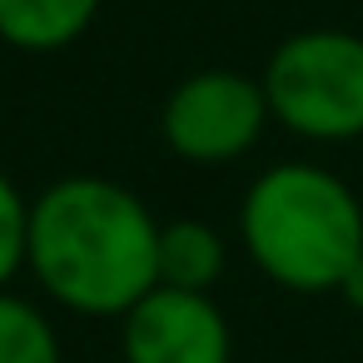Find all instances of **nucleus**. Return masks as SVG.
Wrapping results in <instances>:
<instances>
[{
  "label": "nucleus",
  "mask_w": 363,
  "mask_h": 363,
  "mask_svg": "<svg viewBox=\"0 0 363 363\" xmlns=\"http://www.w3.org/2000/svg\"><path fill=\"white\" fill-rule=\"evenodd\" d=\"M26 269L70 313L125 318L160 284V219L105 174H65L30 199Z\"/></svg>",
  "instance_id": "1"
},
{
  "label": "nucleus",
  "mask_w": 363,
  "mask_h": 363,
  "mask_svg": "<svg viewBox=\"0 0 363 363\" xmlns=\"http://www.w3.org/2000/svg\"><path fill=\"white\" fill-rule=\"evenodd\" d=\"M244 254L264 279L294 294H338L363 254V204L323 164H274L239 204Z\"/></svg>",
  "instance_id": "2"
},
{
  "label": "nucleus",
  "mask_w": 363,
  "mask_h": 363,
  "mask_svg": "<svg viewBox=\"0 0 363 363\" xmlns=\"http://www.w3.org/2000/svg\"><path fill=\"white\" fill-rule=\"evenodd\" d=\"M269 115L298 140L338 145L363 135V35L294 30L259 75Z\"/></svg>",
  "instance_id": "3"
},
{
  "label": "nucleus",
  "mask_w": 363,
  "mask_h": 363,
  "mask_svg": "<svg viewBox=\"0 0 363 363\" xmlns=\"http://www.w3.org/2000/svg\"><path fill=\"white\" fill-rule=\"evenodd\" d=\"M269 120L259 80L239 70H199L169 90L160 135L184 164H229L259 145Z\"/></svg>",
  "instance_id": "4"
},
{
  "label": "nucleus",
  "mask_w": 363,
  "mask_h": 363,
  "mask_svg": "<svg viewBox=\"0 0 363 363\" xmlns=\"http://www.w3.org/2000/svg\"><path fill=\"white\" fill-rule=\"evenodd\" d=\"M125 363H234L229 318L209 294L155 284L120 318Z\"/></svg>",
  "instance_id": "5"
},
{
  "label": "nucleus",
  "mask_w": 363,
  "mask_h": 363,
  "mask_svg": "<svg viewBox=\"0 0 363 363\" xmlns=\"http://www.w3.org/2000/svg\"><path fill=\"white\" fill-rule=\"evenodd\" d=\"M100 0H0V40L26 55H55L75 45Z\"/></svg>",
  "instance_id": "6"
},
{
  "label": "nucleus",
  "mask_w": 363,
  "mask_h": 363,
  "mask_svg": "<svg viewBox=\"0 0 363 363\" xmlns=\"http://www.w3.org/2000/svg\"><path fill=\"white\" fill-rule=\"evenodd\" d=\"M224 234L204 219H169L160 224V284L209 294L224 274Z\"/></svg>",
  "instance_id": "7"
},
{
  "label": "nucleus",
  "mask_w": 363,
  "mask_h": 363,
  "mask_svg": "<svg viewBox=\"0 0 363 363\" xmlns=\"http://www.w3.org/2000/svg\"><path fill=\"white\" fill-rule=\"evenodd\" d=\"M0 363H60L55 323L11 289H0Z\"/></svg>",
  "instance_id": "8"
},
{
  "label": "nucleus",
  "mask_w": 363,
  "mask_h": 363,
  "mask_svg": "<svg viewBox=\"0 0 363 363\" xmlns=\"http://www.w3.org/2000/svg\"><path fill=\"white\" fill-rule=\"evenodd\" d=\"M26 239H30V199L0 169V289H11V279L26 269Z\"/></svg>",
  "instance_id": "9"
},
{
  "label": "nucleus",
  "mask_w": 363,
  "mask_h": 363,
  "mask_svg": "<svg viewBox=\"0 0 363 363\" xmlns=\"http://www.w3.org/2000/svg\"><path fill=\"white\" fill-rule=\"evenodd\" d=\"M338 298H343V303H353V308L363 313V254H358V259H353V269L343 274V284H338Z\"/></svg>",
  "instance_id": "10"
}]
</instances>
